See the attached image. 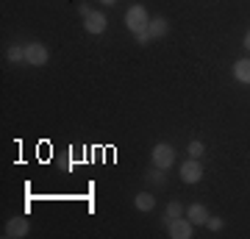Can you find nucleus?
I'll return each instance as SVG.
<instances>
[{"instance_id": "10", "label": "nucleus", "mask_w": 250, "mask_h": 239, "mask_svg": "<svg viewBox=\"0 0 250 239\" xmlns=\"http://www.w3.org/2000/svg\"><path fill=\"white\" fill-rule=\"evenodd\" d=\"M147 31H150L153 39H161V36H167V31H170V22L164 17H153L150 22H147Z\"/></svg>"}, {"instance_id": "15", "label": "nucleus", "mask_w": 250, "mask_h": 239, "mask_svg": "<svg viewBox=\"0 0 250 239\" xmlns=\"http://www.w3.org/2000/svg\"><path fill=\"white\" fill-rule=\"evenodd\" d=\"M9 62H25V44H11L9 47Z\"/></svg>"}, {"instance_id": "1", "label": "nucleus", "mask_w": 250, "mask_h": 239, "mask_svg": "<svg viewBox=\"0 0 250 239\" xmlns=\"http://www.w3.org/2000/svg\"><path fill=\"white\" fill-rule=\"evenodd\" d=\"M147 22H150V14H147V9H145L142 3L128 6V11H125V28H128L131 34L145 31V28H147Z\"/></svg>"}, {"instance_id": "4", "label": "nucleus", "mask_w": 250, "mask_h": 239, "mask_svg": "<svg viewBox=\"0 0 250 239\" xmlns=\"http://www.w3.org/2000/svg\"><path fill=\"white\" fill-rule=\"evenodd\" d=\"M167 234H170L172 239H192L195 222L189 220V217H175V220L167 222Z\"/></svg>"}, {"instance_id": "3", "label": "nucleus", "mask_w": 250, "mask_h": 239, "mask_svg": "<svg viewBox=\"0 0 250 239\" xmlns=\"http://www.w3.org/2000/svg\"><path fill=\"white\" fill-rule=\"evenodd\" d=\"M50 62V50L42 42H28L25 44V64L28 67H45Z\"/></svg>"}, {"instance_id": "11", "label": "nucleus", "mask_w": 250, "mask_h": 239, "mask_svg": "<svg viewBox=\"0 0 250 239\" xmlns=\"http://www.w3.org/2000/svg\"><path fill=\"white\" fill-rule=\"evenodd\" d=\"M134 206H136V212H153V209H156V197H153L150 192H139V195L134 197Z\"/></svg>"}, {"instance_id": "16", "label": "nucleus", "mask_w": 250, "mask_h": 239, "mask_svg": "<svg viewBox=\"0 0 250 239\" xmlns=\"http://www.w3.org/2000/svg\"><path fill=\"white\" fill-rule=\"evenodd\" d=\"M206 228H208V231H214V234H217V231H223V228H225L223 217H214V214H211V217L206 220Z\"/></svg>"}, {"instance_id": "8", "label": "nucleus", "mask_w": 250, "mask_h": 239, "mask_svg": "<svg viewBox=\"0 0 250 239\" xmlns=\"http://www.w3.org/2000/svg\"><path fill=\"white\" fill-rule=\"evenodd\" d=\"M187 217L195 222V225H206V220H208L211 214H208V209H206L203 203H192V206L187 209Z\"/></svg>"}, {"instance_id": "20", "label": "nucleus", "mask_w": 250, "mask_h": 239, "mask_svg": "<svg viewBox=\"0 0 250 239\" xmlns=\"http://www.w3.org/2000/svg\"><path fill=\"white\" fill-rule=\"evenodd\" d=\"M100 3H103V6H114L117 0H100Z\"/></svg>"}, {"instance_id": "19", "label": "nucleus", "mask_w": 250, "mask_h": 239, "mask_svg": "<svg viewBox=\"0 0 250 239\" xmlns=\"http://www.w3.org/2000/svg\"><path fill=\"white\" fill-rule=\"evenodd\" d=\"M242 44H245V50H250V31L245 34V42H242Z\"/></svg>"}, {"instance_id": "12", "label": "nucleus", "mask_w": 250, "mask_h": 239, "mask_svg": "<svg viewBox=\"0 0 250 239\" xmlns=\"http://www.w3.org/2000/svg\"><path fill=\"white\" fill-rule=\"evenodd\" d=\"M145 178H147V184H153V186H164V184H167V170H161V167H150Z\"/></svg>"}, {"instance_id": "17", "label": "nucleus", "mask_w": 250, "mask_h": 239, "mask_svg": "<svg viewBox=\"0 0 250 239\" xmlns=\"http://www.w3.org/2000/svg\"><path fill=\"white\" fill-rule=\"evenodd\" d=\"M134 39H136V44H147V42H153V36H150V31L145 28V31H139V34H134Z\"/></svg>"}, {"instance_id": "13", "label": "nucleus", "mask_w": 250, "mask_h": 239, "mask_svg": "<svg viewBox=\"0 0 250 239\" xmlns=\"http://www.w3.org/2000/svg\"><path fill=\"white\" fill-rule=\"evenodd\" d=\"M175 217H184V206H181L178 200H172V203L167 206V212H164V220H161V222L167 225V222H170V220H175Z\"/></svg>"}, {"instance_id": "7", "label": "nucleus", "mask_w": 250, "mask_h": 239, "mask_svg": "<svg viewBox=\"0 0 250 239\" xmlns=\"http://www.w3.org/2000/svg\"><path fill=\"white\" fill-rule=\"evenodd\" d=\"M181 178H184V184H197L200 178H203V164L200 159H187L181 164Z\"/></svg>"}, {"instance_id": "2", "label": "nucleus", "mask_w": 250, "mask_h": 239, "mask_svg": "<svg viewBox=\"0 0 250 239\" xmlns=\"http://www.w3.org/2000/svg\"><path fill=\"white\" fill-rule=\"evenodd\" d=\"M150 164L153 167H161V170H170L172 164H175V148H172L170 142H159V145H153Z\"/></svg>"}, {"instance_id": "6", "label": "nucleus", "mask_w": 250, "mask_h": 239, "mask_svg": "<svg viewBox=\"0 0 250 239\" xmlns=\"http://www.w3.org/2000/svg\"><path fill=\"white\" fill-rule=\"evenodd\" d=\"M106 28H108V17L103 11H92L89 17H83V31H86V34L98 36V34H103Z\"/></svg>"}, {"instance_id": "9", "label": "nucleus", "mask_w": 250, "mask_h": 239, "mask_svg": "<svg viewBox=\"0 0 250 239\" xmlns=\"http://www.w3.org/2000/svg\"><path fill=\"white\" fill-rule=\"evenodd\" d=\"M231 72H233V78L239 81V84H250V59H239V62H233Z\"/></svg>"}, {"instance_id": "14", "label": "nucleus", "mask_w": 250, "mask_h": 239, "mask_svg": "<svg viewBox=\"0 0 250 239\" xmlns=\"http://www.w3.org/2000/svg\"><path fill=\"white\" fill-rule=\"evenodd\" d=\"M203 153H206V145H203V142L192 139V142L187 145V156H189V159H200Z\"/></svg>"}, {"instance_id": "18", "label": "nucleus", "mask_w": 250, "mask_h": 239, "mask_svg": "<svg viewBox=\"0 0 250 239\" xmlns=\"http://www.w3.org/2000/svg\"><path fill=\"white\" fill-rule=\"evenodd\" d=\"M78 14H81V17H89V14H92V6H89V3H81V6H78Z\"/></svg>"}, {"instance_id": "5", "label": "nucleus", "mask_w": 250, "mask_h": 239, "mask_svg": "<svg viewBox=\"0 0 250 239\" xmlns=\"http://www.w3.org/2000/svg\"><path fill=\"white\" fill-rule=\"evenodd\" d=\"M28 231H31V222H28L25 217H11V220L6 222V228H3V237L22 239V237H28Z\"/></svg>"}]
</instances>
